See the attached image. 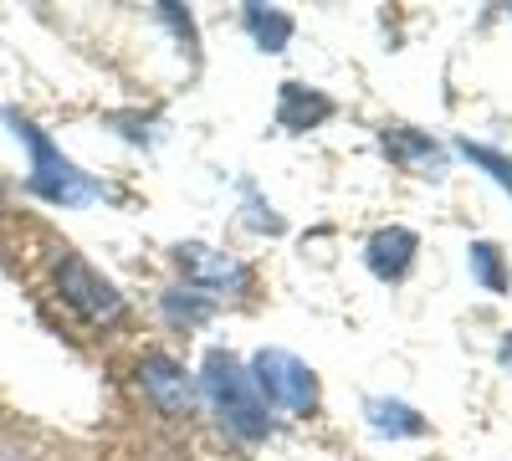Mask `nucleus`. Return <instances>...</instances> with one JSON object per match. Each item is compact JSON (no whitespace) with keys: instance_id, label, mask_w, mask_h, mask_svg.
Masks as SVG:
<instances>
[{"instance_id":"nucleus-1","label":"nucleus","mask_w":512,"mask_h":461,"mask_svg":"<svg viewBox=\"0 0 512 461\" xmlns=\"http://www.w3.org/2000/svg\"><path fill=\"white\" fill-rule=\"evenodd\" d=\"M6 123L16 129V139L31 149V195H41V200H52V205H82V200H103L108 190L93 180V175H82L77 164L36 129L31 118H21L16 108H6Z\"/></svg>"},{"instance_id":"nucleus-2","label":"nucleus","mask_w":512,"mask_h":461,"mask_svg":"<svg viewBox=\"0 0 512 461\" xmlns=\"http://www.w3.org/2000/svg\"><path fill=\"white\" fill-rule=\"evenodd\" d=\"M205 395H210V405L221 410V421H226L241 441L272 436L267 400L256 395L251 374L236 364V354H226V349H210V354H205Z\"/></svg>"},{"instance_id":"nucleus-3","label":"nucleus","mask_w":512,"mask_h":461,"mask_svg":"<svg viewBox=\"0 0 512 461\" xmlns=\"http://www.w3.org/2000/svg\"><path fill=\"white\" fill-rule=\"evenodd\" d=\"M251 385L262 390L277 410H313L318 405V380L313 369L287 354V349H262L251 359Z\"/></svg>"},{"instance_id":"nucleus-4","label":"nucleus","mask_w":512,"mask_h":461,"mask_svg":"<svg viewBox=\"0 0 512 461\" xmlns=\"http://www.w3.org/2000/svg\"><path fill=\"white\" fill-rule=\"evenodd\" d=\"M57 292H62V303H72L88 323H118L123 318V292L108 277H98L77 251H62L57 257Z\"/></svg>"},{"instance_id":"nucleus-5","label":"nucleus","mask_w":512,"mask_h":461,"mask_svg":"<svg viewBox=\"0 0 512 461\" xmlns=\"http://www.w3.org/2000/svg\"><path fill=\"white\" fill-rule=\"evenodd\" d=\"M175 262H180L185 282H190V287H205V292H241V287L251 282V272H246L236 257H226V251L205 246V241L175 246Z\"/></svg>"},{"instance_id":"nucleus-6","label":"nucleus","mask_w":512,"mask_h":461,"mask_svg":"<svg viewBox=\"0 0 512 461\" xmlns=\"http://www.w3.org/2000/svg\"><path fill=\"white\" fill-rule=\"evenodd\" d=\"M139 385H144V395H149L164 415H190V405H195V390H190V380H185V369H180L175 359H164V354H144Z\"/></svg>"},{"instance_id":"nucleus-7","label":"nucleus","mask_w":512,"mask_h":461,"mask_svg":"<svg viewBox=\"0 0 512 461\" xmlns=\"http://www.w3.org/2000/svg\"><path fill=\"white\" fill-rule=\"evenodd\" d=\"M415 231H405V226H384V231H374L369 236V246H364V262H369V272L374 277H384V282H400L405 272H410V262H415Z\"/></svg>"},{"instance_id":"nucleus-8","label":"nucleus","mask_w":512,"mask_h":461,"mask_svg":"<svg viewBox=\"0 0 512 461\" xmlns=\"http://www.w3.org/2000/svg\"><path fill=\"white\" fill-rule=\"evenodd\" d=\"M323 118H333V98H323L318 88H303V82H282L277 88V123L287 134H308Z\"/></svg>"},{"instance_id":"nucleus-9","label":"nucleus","mask_w":512,"mask_h":461,"mask_svg":"<svg viewBox=\"0 0 512 461\" xmlns=\"http://www.w3.org/2000/svg\"><path fill=\"white\" fill-rule=\"evenodd\" d=\"M379 144H384V154L390 159H400L405 170H415V175H441L446 170V154H441V144H431L425 134H415V129H405V123H390V129L379 134Z\"/></svg>"},{"instance_id":"nucleus-10","label":"nucleus","mask_w":512,"mask_h":461,"mask_svg":"<svg viewBox=\"0 0 512 461\" xmlns=\"http://www.w3.org/2000/svg\"><path fill=\"white\" fill-rule=\"evenodd\" d=\"M364 415H369V426L379 436H425V421L410 405H400V400H369Z\"/></svg>"},{"instance_id":"nucleus-11","label":"nucleus","mask_w":512,"mask_h":461,"mask_svg":"<svg viewBox=\"0 0 512 461\" xmlns=\"http://www.w3.org/2000/svg\"><path fill=\"white\" fill-rule=\"evenodd\" d=\"M246 31L256 36V47L282 52V47H287V36H292V16H282V11H262V6H246Z\"/></svg>"},{"instance_id":"nucleus-12","label":"nucleus","mask_w":512,"mask_h":461,"mask_svg":"<svg viewBox=\"0 0 512 461\" xmlns=\"http://www.w3.org/2000/svg\"><path fill=\"white\" fill-rule=\"evenodd\" d=\"M472 277L487 287V292H507V272H502V251L492 241H477L472 246Z\"/></svg>"},{"instance_id":"nucleus-13","label":"nucleus","mask_w":512,"mask_h":461,"mask_svg":"<svg viewBox=\"0 0 512 461\" xmlns=\"http://www.w3.org/2000/svg\"><path fill=\"white\" fill-rule=\"evenodd\" d=\"M461 154L472 159V164H482V170H487L502 190H512V159H507V154H497V149H487V144H472V139H461Z\"/></svg>"},{"instance_id":"nucleus-14","label":"nucleus","mask_w":512,"mask_h":461,"mask_svg":"<svg viewBox=\"0 0 512 461\" xmlns=\"http://www.w3.org/2000/svg\"><path fill=\"white\" fill-rule=\"evenodd\" d=\"M164 313H169V323H205L210 318V298H200V292H169L164 298Z\"/></svg>"},{"instance_id":"nucleus-15","label":"nucleus","mask_w":512,"mask_h":461,"mask_svg":"<svg viewBox=\"0 0 512 461\" xmlns=\"http://www.w3.org/2000/svg\"><path fill=\"white\" fill-rule=\"evenodd\" d=\"M246 205L256 211V216H251V226H256V231H272V236L282 231V221H277V216H267L272 205H262V200H256V190H251V185H246Z\"/></svg>"},{"instance_id":"nucleus-16","label":"nucleus","mask_w":512,"mask_h":461,"mask_svg":"<svg viewBox=\"0 0 512 461\" xmlns=\"http://www.w3.org/2000/svg\"><path fill=\"white\" fill-rule=\"evenodd\" d=\"M497 359H502V369H512V339H502V349H497Z\"/></svg>"}]
</instances>
